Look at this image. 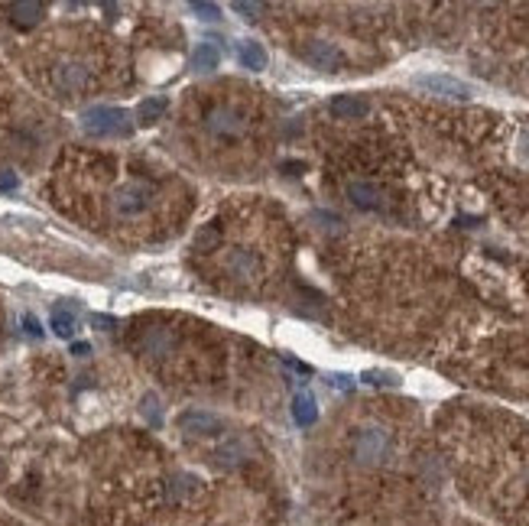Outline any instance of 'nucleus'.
I'll use <instances>...</instances> for the list:
<instances>
[{
  "label": "nucleus",
  "mask_w": 529,
  "mask_h": 526,
  "mask_svg": "<svg viewBox=\"0 0 529 526\" xmlns=\"http://www.w3.org/2000/svg\"><path fill=\"white\" fill-rule=\"evenodd\" d=\"M130 117L123 107H91L82 114V127L95 137H111V133H127L130 130Z\"/></svg>",
  "instance_id": "f257e3e1"
},
{
  "label": "nucleus",
  "mask_w": 529,
  "mask_h": 526,
  "mask_svg": "<svg viewBox=\"0 0 529 526\" xmlns=\"http://www.w3.org/2000/svg\"><path fill=\"white\" fill-rule=\"evenodd\" d=\"M416 85L429 94L438 98H452V101H468L471 98V85H464L452 75H416Z\"/></svg>",
  "instance_id": "f03ea898"
},
{
  "label": "nucleus",
  "mask_w": 529,
  "mask_h": 526,
  "mask_svg": "<svg viewBox=\"0 0 529 526\" xmlns=\"http://www.w3.org/2000/svg\"><path fill=\"white\" fill-rule=\"evenodd\" d=\"M179 429L189 435H217L221 433V419L205 409H185L179 416Z\"/></svg>",
  "instance_id": "7ed1b4c3"
},
{
  "label": "nucleus",
  "mask_w": 529,
  "mask_h": 526,
  "mask_svg": "<svg viewBox=\"0 0 529 526\" xmlns=\"http://www.w3.org/2000/svg\"><path fill=\"white\" fill-rule=\"evenodd\" d=\"M309 62H312L315 68H321V72H335V68L344 62V56H341V49L338 46H331V43H321V39H312L309 46H305L302 52Z\"/></svg>",
  "instance_id": "20e7f679"
},
{
  "label": "nucleus",
  "mask_w": 529,
  "mask_h": 526,
  "mask_svg": "<svg viewBox=\"0 0 529 526\" xmlns=\"http://www.w3.org/2000/svg\"><path fill=\"white\" fill-rule=\"evenodd\" d=\"M354 451H358L360 461H377L380 455L387 451V435H383V429H364V433L358 435Z\"/></svg>",
  "instance_id": "39448f33"
},
{
  "label": "nucleus",
  "mask_w": 529,
  "mask_h": 526,
  "mask_svg": "<svg viewBox=\"0 0 529 526\" xmlns=\"http://www.w3.org/2000/svg\"><path fill=\"white\" fill-rule=\"evenodd\" d=\"M146 202H150V188L137 186V182H130V186H123L121 192H117V211H123V215H137V211H143Z\"/></svg>",
  "instance_id": "423d86ee"
},
{
  "label": "nucleus",
  "mask_w": 529,
  "mask_h": 526,
  "mask_svg": "<svg viewBox=\"0 0 529 526\" xmlns=\"http://www.w3.org/2000/svg\"><path fill=\"white\" fill-rule=\"evenodd\" d=\"M328 111L341 121H354V117H364L367 114V101L358 98V94H335L328 104Z\"/></svg>",
  "instance_id": "0eeeda50"
},
{
  "label": "nucleus",
  "mask_w": 529,
  "mask_h": 526,
  "mask_svg": "<svg viewBox=\"0 0 529 526\" xmlns=\"http://www.w3.org/2000/svg\"><path fill=\"white\" fill-rule=\"evenodd\" d=\"M10 20L17 23V27L29 29V27H36L39 20H43V3H29V0H17V3H10L7 7Z\"/></svg>",
  "instance_id": "6e6552de"
},
{
  "label": "nucleus",
  "mask_w": 529,
  "mask_h": 526,
  "mask_svg": "<svg viewBox=\"0 0 529 526\" xmlns=\"http://www.w3.org/2000/svg\"><path fill=\"white\" fill-rule=\"evenodd\" d=\"M293 419L296 426H312L315 419H319V403H315V396L312 393H296L293 396Z\"/></svg>",
  "instance_id": "1a4fd4ad"
},
{
  "label": "nucleus",
  "mask_w": 529,
  "mask_h": 526,
  "mask_svg": "<svg viewBox=\"0 0 529 526\" xmlns=\"http://www.w3.org/2000/svg\"><path fill=\"white\" fill-rule=\"evenodd\" d=\"M237 59H240V66L250 68V72H263V68H266V49L260 46V43H254V39L240 43V49H237Z\"/></svg>",
  "instance_id": "9d476101"
},
{
  "label": "nucleus",
  "mask_w": 529,
  "mask_h": 526,
  "mask_svg": "<svg viewBox=\"0 0 529 526\" xmlns=\"http://www.w3.org/2000/svg\"><path fill=\"white\" fill-rule=\"evenodd\" d=\"M75 325H78V319H75V312L68 309V306H56V309H52L49 329L56 331L59 338H72V335H75Z\"/></svg>",
  "instance_id": "9b49d317"
},
{
  "label": "nucleus",
  "mask_w": 529,
  "mask_h": 526,
  "mask_svg": "<svg viewBox=\"0 0 529 526\" xmlns=\"http://www.w3.org/2000/svg\"><path fill=\"white\" fill-rule=\"evenodd\" d=\"M217 62H221V52H217L215 43H199V49L192 52V68L195 72H215Z\"/></svg>",
  "instance_id": "f8f14e48"
},
{
  "label": "nucleus",
  "mask_w": 529,
  "mask_h": 526,
  "mask_svg": "<svg viewBox=\"0 0 529 526\" xmlns=\"http://www.w3.org/2000/svg\"><path fill=\"white\" fill-rule=\"evenodd\" d=\"M348 195H351V202H354L358 208H377V205H380L377 188L367 186V182H351V186H348Z\"/></svg>",
  "instance_id": "ddd939ff"
},
{
  "label": "nucleus",
  "mask_w": 529,
  "mask_h": 526,
  "mask_svg": "<svg viewBox=\"0 0 529 526\" xmlns=\"http://www.w3.org/2000/svg\"><path fill=\"white\" fill-rule=\"evenodd\" d=\"M56 85L62 91H75V88L85 85V68L78 66H59L56 68Z\"/></svg>",
  "instance_id": "4468645a"
},
{
  "label": "nucleus",
  "mask_w": 529,
  "mask_h": 526,
  "mask_svg": "<svg viewBox=\"0 0 529 526\" xmlns=\"http://www.w3.org/2000/svg\"><path fill=\"white\" fill-rule=\"evenodd\" d=\"M208 127L215 133H237L240 130V127H244V123L237 121V114L234 111H211V117H208Z\"/></svg>",
  "instance_id": "2eb2a0df"
},
{
  "label": "nucleus",
  "mask_w": 529,
  "mask_h": 526,
  "mask_svg": "<svg viewBox=\"0 0 529 526\" xmlns=\"http://www.w3.org/2000/svg\"><path fill=\"white\" fill-rule=\"evenodd\" d=\"M162 114H166V98H146V101H140V107H137V121L156 123Z\"/></svg>",
  "instance_id": "dca6fc26"
},
{
  "label": "nucleus",
  "mask_w": 529,
  "mask_h": 526,
  "mask_svg": "<svg viewBox=\"0 0 529 526\" xmlns=\"http://www.w3.org/2000/svg\"><path fill=\"white\" fill-rule=\"evenodd\" d=\"M217 244H221V227L217 225H205L195 234V250H201V254H211Z\"/></svg>",
  "instance_id": "f3484780"
},
{
  "label": "nucleus",
  "mask_w": 529,
  "mask_h": 526,
  "mask_svg": "<svg viewBox=\"0 0 529 526\" xmlns=\"http://www.w3.org/2000/svg\"><path fill=\"white\" fill-rule=\"evenodd\" d=\"M231 270H234V276H254L256 263L247 250H237V254H231Z\"/></svg>",
  "instance_id": "a211bd4d"
},
{
  "label": "nucleus",
  "mask_w": 529,
  "mask_h": 526,
  "mask_svg": "<svg viewBox=\"0 0 529 526\" xmlns=\"http://www.w3.org/2000/svg\"><path fill=\"white\" fill-rule=\"evenodd\" d=\"M360 380L370 386H399V377L397 374H390V370H364L360 374Z\"/></svg>",
  "instance_id": "6ab92c4d"
},
{
  "label": "nucleus",
  "mask_w": 529,
  "mask_h": 526,
  "mask_svg": "<svg viewBox=\"0 0 529 526\" xmlns=\"http://www.w3.org/2000/svg\"><path fill=\"white\" fill-rule=\"evenodd\" d=\"M143 416L150 419V426H160L162 423V413H160V400H156V393H146L143 396V403H140Z\"/></svg>",
  "instance_id": "aec40b11"
},
{
  "label": "nucleus",
  "mask_w": 529,
  "mask_h": 526,
  "mask_svg": "<svg viewBox=\"0 0 529 526\" xmlns=\"http://www.w3.org/2000/svg\"><path fill=\"white\" fill-rule=\"evenodd\" d=\"M192 10H195L201 20H217V17H221L217 3H205V0H195V3H192Z\"/></svg>",
  "instance_id": "412c9836"
},
{
  "label": "nucleus",
  "mask_w": 529,
  "mask_h": 526,
  "mask_svg": "<svg viewBox=\"0 0 529 526\" xmlns=\"http://www.w3.org/2000/svg\"><path fill=\"white\" fill-rule=\"evenodd\" d=\"M234 10H237V13H244L247 20H256V17H260V10H263V3H247V0H234Z\"/></svg>",
  "instance_id": "4be33fe9"
},
{
  "label": "nucleus",
  "mask_w": 529,
  "mask_h": 526,
  "mask_svg": "<svg viewBox=\"0 0 529 526\" xmlns=\"http://www.w3.org/2000/svg\"><path fill=\"white\" fill-rule=\"evenodd\" d=\"M20 186V179H17V172H10V170H3L0 172V192H13V188Z\"/></svg>",
  "instance_id": "5701e85b"
},
{
  "label": "nucleus",
  "mask_w": 529,
  "mask_h": 526,
  "mask_svg": "<svg viewBox=\"0 0 529 526\" xmlns=\"http://www.w3.org/2000/svg\"><path fill=\"white\" fill-rule=\"evenodd\" d=\"M328 380H331V386H338V390H354V377H348V374H331Z\"/></svg>",
  "instance_id": "b1692460"
},
{
  "label": "nucleus",
  "mask_w": 529,
  "mask_h": 526,
  "mask_svg": "<svg viewBox=\"0 0 529 526\" xmlns=\"http://www.w3.org/2000/svg\"><path fill=\"white\" fill-rule=\"evenodd\" d=\"M23 329H26V335H33V338H43V325H39L33 315H23Z\"/></svg>",
  "instance_id": "393cba45"
},
{
  "label": "nucleus",
  "mask_w": 529,
  "mask_h": 526,
  "mask_svg": "<svg viewBox=\"0 0 529 526\" xmlns=\"http://www.w3.org/2000/svg\"><path fill=\"white\" fill-rule=\"evenodd\" d=\"M283 361H286V364H289V367H293V370H299V374H312V367H309V364H302V361H296V357H289V354H286Z\"/></svg>",
  "instance_id": "a878e982"
},
{
  "label": "nucleus",
  "mask_w": 529,
  "mask_h": 526,
  "mask_svg": "<svg viewBox=\"0 0 529 526\" xmlns=\"http://www.w3.org/2000/svg\"><path fill=\"white\" fill-rule=\"evenodd\" d=\"M72 354H75V357H88V354H91V345H85V341H75V345H72Z\"/></svg>",
  "instance_id": "bb28decb"
},
{
  "label": "nucleus",
  "mask_w": 529,
  "mask_h": 526,
  "mask_svg": "<svg viewBox=\"0 0 529 526\" xmlns=\"http://www.w3.org/2000/svg\"><path fill=\"white\" fill-rule=\"evenodd\" d=\"M91 322L101 325V329H114V319H107V315H91Z\"/></svg>",
  "instance_id": "cd10ccee"
}]
</instances>
